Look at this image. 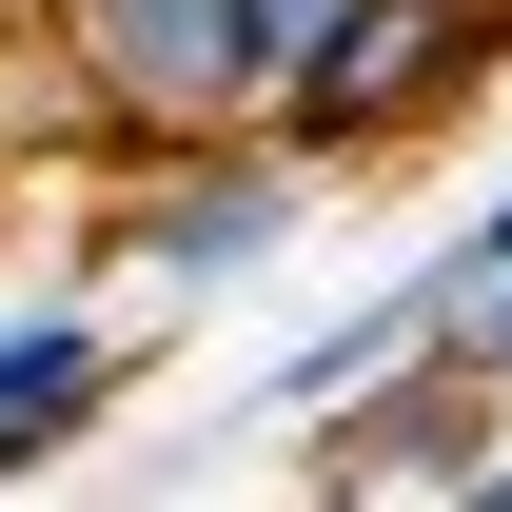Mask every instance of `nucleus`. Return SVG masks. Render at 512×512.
Listing matches in <instances>:
<instances>
[{
  "label": "nucleus",
  "mask_w": 512,
  "mask_h": 512,
  "mask_svg": "<svg viewBox=\"0 0 512 512\" xmlns=\"http://www.w3.org/2000/svg\"><path fill=\"white\" fill-rule=\"evenodd\" d=\"M40 60H60V119L99 158H178V138H237L276 99L237 0H40Z\"/></svg>",
  "instance_id": "obj_1"
},
{
  "label": "nucleus",
  "mask_w": 512,
  "mask_h": 512,
  "mask_svg": "<svg viewBox=\"0 0 512 512\" xmlns=\"http://www.w3.org/2000/svg\"><path fill=\"white\" fill-rule=\"evenodd\" d=\"M119 414V335L99 316H0V473H40Z\"/></svg>",
  "instance_id": "obj_5"
},
{
  "label": "nucleus",
  "mask_w": 512,
  "mask_h": 512,
  "mask_svg": "<svg viewBox=\"0 0 512 512\" xmlns=\"http://www.w3.org/2000/svg\"><path fill=\"white\" fill-rule=\"evenodd\" d=\"M493 40H512V0H493Z\"/></svg>",
  "instance_id": "obj_9"
},
{
  "label": "nucleus",
  "mask_w": 512,
  "mask_h": 512,
  "mask_svg": "<svg viewBox=\"0 0 512 512\" xmlns=\"http://www.w3.org/2000/svg\"><path fill=\"white\" fill-rule=\"evenodd\" d=\"M335 473H434V493H473L493 473V355H473V316L414 335V394H335Z\"/></svg>",
  "instance_id": "obj_4"
},
{
  "label": "nucleus",
  "mask_w": 512,
  "mask_h": 512,
  "mask_svg": "<svg viewBox=\"0 0 512 512\" xmlns=\"http://www.w3.org/2000/svg\"><path fill=\"white\" fill-rule=\"evenodd\" d=\"M434 276H453V296H473V276H512V197H493V217H453V237H434Z\"/></svg>",
  "instance_id": "obj_7"
},
{
  "label": "nucleus",
  "mask_w": 512,
  "mask_h": 512,
  "mask_svg": "<svg viewBox=\"0 0 512 512\" xmlns=\"http://www.w3.org/2000/svg\"><path fill=\"white\" fill-rule=\"evenodd\" d=\"M473 493H493V512H512V453H493V473H473Z\"/></svg>",
  "instance_id": "obj_8"
},
{
  "label": "nucleus",
  "mask_w": 512,
  "mask_h": 512,
  "mask_svg": "<svg viewBox=\"0 0 512 512\" xmlns=\"http://www.w3.org/2000/svg\"><path fill=\"white\" fill-rule=\"evenodd\" d=\"M237 20H256V79H296V60L335 40V20H355V0H237Z\"/></svg>",
  "instance_id": "obj_6"
},
{
  "label": "nucleus",
  "mask_w": 512,
  "mask_h": 512,
  "mask_svg": "<svg viewBox=\"0 0 512 512\" xmlns=\"http://www.w3.org/2000/svg\"><path fill=\"white\" fill-rule=\"evenodd\" d=\"M473 79H493V0H355L316 60L256 99V119H276V138L335 178V158H394V138H434Z\"/></svg>",
  "instance_id": "obj_2"
},
{
  "label": "nucleus",
  "mask_w": 512,
  "mask_h": 512,
  "mask_svg": "<svg viewBox=\"0 0 512 512\" xmlns=\"http://www.w3.org/2000/svg\"><path fill=\"white\" fill-rule=\"evenodd\" d=\"M296 197H316V158L276 119H237V138H178V158H138V197L99 217V237L158 276V296H217V276H256V256L296 237Z\"/></svg>",
  "instance_id": "obj_3"
}]
</instances>
